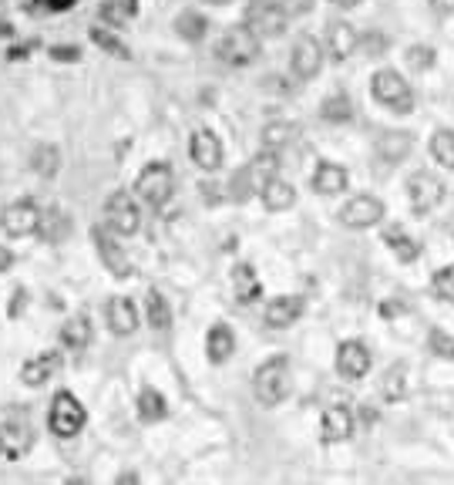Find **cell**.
<instances>
[{
    "label": "cell",
    "instance_id": "obj_29",
    "mask_svg": "<svg viewBox=\"0 0 454 485\" xmlns=\"http://www.w3.org/2000/svg\"><path fill=\"white\" fill-rule=\"evenodd\" d=\"M166 415H168V405H166V397H162V391L142 387V391H138V418H142L145 425H156V421H162Z\"/></svg>",
    "mask_w": 454,
    "mask_h": 485
},
{
    "label": "cell",
    "instance_id": "obj_2",
    "mask_svg": "<svg viewBox=\"0 0 454 485\" xmlns=\"http://www.w3.org/2000/svg\"><path fill=\"white\" fill-rule=\"evenodd\" d=\"M277 172H279V155L263 149L253 162H246V166L233 176V192H229V199L246 202V199H253V196H263V189L277 179Z\"/></svg>",
    "mask_w": 454,
    "mask_h": 485
},
{
    "label": "cell",
    "instance_id": "obj_44",
    "mask_svg": "<svg viewBox=\"0 0 454 485\" xmlns=\"http://www.w3.org/2000/svg\"><path fill=\"white\" fill-rule=\"evenodd\" d=\"M279 7L287 11V17H299V14H307L313 7V0H279Z\"/></svg>",
    "mask_w": 454,
    "mask_h": 485
},
{
    "label": "cell",
    "instance_id": "obj_37",
    "mask_svg": "<svg viewBox=\"0 0 454 485\" xmlns=\"http://www.w3.org/2000/svg\"><path fill=\"white\" fill-rule=\"evenodd\" d=\"M320 115H323V121L344 125V121L354 119V105H350V98H347V95H330V98L323 101Z\"/></svg>",
    "mask_w": 454,
    "mask_h": 485
},
{
    "label": "cell",
    "instance_id": "obj_28",
    "mask_svg": "<svg viewBox=\"0 0 454 485\" xmlns=\"http://www.w3.org/2000/svg\"><path fill=\"white\" fill-rule=\"evenodd\" d=\"M263 206H267L269 212H283V210H289V206H293V202H297V189L289 186L287 179H273V182H269L267 189H263Z\"/></svg>",
    "mask_w": 454,
    "mask_h": 485
},
{
    "label": "cell",
    "instance_id": "obj_50",
    "mask_svg": "<svg viewBox=\"0 0 454 485\" xmlns=\"http://www.w3.org/2000/svg\"><path fill=\"white\" fill-rule=\"evenodd\" d=\"M333 7H340V11H350V7H357L360 0H330Z\"/></svg>",
    "mask_w": 454,
    "mask_h": 485
},
{
    "label": "cell",
    "instance_id": "obj_6",
    "mask_svg": "<svg viewBox=\"0 0 454 485\" xmlns=\"http://www.w3.org/2000/svg\"><path fill=\"white\" fill-rule=\"evenodd\" d=\"M172 189H176V176H172V169L166 162H152V166H145L135 179V196L148 202V206H156L162 210L168 199H172Z\"/></svg>",
    "mask_w": 454,
    "mask_h": 485
},
{
    "label": "cell",
    "instance_id": "obj_5",
    "mask_svg": "<svg viewBox=\"0 0 454 485\" xmlns=\"http://www.w3.org/2000/svg\"><path fill=\"white\" fill-rule=\"evenodd\" d=\"M105 222L111 232L118 236H135L142 230V210H138V196L128 189H115L105 202Z\"/></svg>",
    "mask_w": 454,
    "mask_h": 485
},
{
    "label": "cell",
    "instance_id": "obj_22",
    "mask_svg": "<svg viewBox=\"0 0 454 485\" xmlns=\"http://www.w3.org/2000/svg\"><path fill=\"white\" fill-rule=\"evenodd\" d=\"M310 186L317 196H340V192L350 186V176H347V169L337 166V162H320L310 179Z\"/></svg>",
    "mask_w": 454,
    "mask_h": 485
},
{
    "label": "cell",
    "instance_id": "obj_3",
    "mask_svg": "<svg viewBox=\"0 0 454 485\" xmlns=\"http://www.w3.org/2000/svg\"><path fill=\"white\" fill-rule=\"evenodd\" d=\"M370 95H374L384 108L398 111V115H408L414 111V88H410L404 75L394 71V67H380L374 77H370Z\"/></svg>",
    "mask_w": 454,
    "mask_h": 485
},
{
    "label": "cell",
    "instance_id": "obj_35",
    "mask_svg": "<svg viewBox=\"0 0 454 485\" xmlns=\"http://www.w3.org/2000/svg\"><path fill=\"white\" fill-rule=\"evenodd\" d=\"M233 284H236V300H239V304H253V300L259 297V280H256L253 266L249 263L236 266Z\"/></svg>",
    "mask_w": 454,
    "mask_h": 485
},
{
    "label": "cell",
    "instance_id": "obj_27",
    "mask_svg": "<svg viewBox=\"0 0 454 485\" xmlns=\"http://www.w3.org/2000/svg\"><path fill=\"white\" fill-rule=\"evenodd\" d=\"M297 135H299V129L293 121H269L267 129H263V149L279 155L287 145L297 142Z\"/></svg>",
    "mask_w": 454,
    "mask_h": 485
},
{
    "label": "cell",
    "instance_id": "obj_18",
    "mask_svg": "<svg viewBox=\"0 0 454 485\" xmlns=\"http://www.w3.org/2000/svg\"><path fill=\"white\" fill-rule=\"evenodd\" d=\"M327 51L333 61H347L360 51V34L350 21H330L327 24Z\"/></svg>",
    "mask_w": 454,
    "mask_h": 485
},
{
    "label": "cell",
    "instance_id": "obj_46",
    "mask_svg": "<svg viewBox=\"0 0 454 485\" xmlns=\"http://www.w3.org/2000/svg\"><path fill=\"white\" fill-rule=\"evenodd\" d=\"M202 199H206V202H219V199H222V192H219V189L222 186H216V182H202Z\"/></svg>",
    "mask_w": 454,
    "mask_h": 485
},
{
    "label": "cell",
    "instance_id": "obj_4",
    "mask_svg": "<svg viewBox=\"0 0 454 485\" xmlns=\"http://www.w3.org/2000/svg\"><path fill=\"white\" fill-rule=\"evenodd\" d=\"M88 421V411L71 391H57L51 397V411H47V428L55 431L57 439H78L81 428Z\"/></svg>",
    "mask_w": 454,
    "mask_h": 485
},
{
    "label": "cell",
    "instance_id": "obj_31",
    "mask_svg": "<svg viewBox=\"0 0 454 485\" xmlns=\"http://www.w3.org/2000/svg\"><path fill=\"white\" fill-rule=\"evenodd\" d=\"M176 31H178L182 41H188V45H199L202 37H206V31H209V21L196 11H182L176 17Z\"/></svg>",
    "mask_w": 454,
    "mask_h": 485
},
{
    "label": "cell",
    "instance_id": "obj_39",
    "mask_svg": "<svg viewBox=\"0 0 454 485\" xmlns=\"http://www.w3.org/2000/svg\"><path fill=\"white\" fill-rule=\"evenodd\" d=\"M91 41L101 47V51H108V55L122 57V61H128L132 57V51H128V45L125 41H118L111 31H101V27H91Z\"/></svg>",
    "mask_w": 454,
    "mask_h": 485
},
{
    "label": "cell",
    "instance_id": "obj_47",
    "mask_svg": "<svg viewBox=\"0 0 454 485\" xmlns=\"http://www.w3.org/2000/svg\"><path fill=\"white\" fill-rule=\"evenodd\" d=\"M14 266V253L7 250V246H0V273H7Z\"/></svg>",
    "mask_w": 454,
    "mask_h": 485
},
{
    "label": "cell",
    "instance_id": "obj_45",
    "mask_svg": "<svg viewBox=\"0 0 454 485\" xmlns=\"http://www.w3.org/2000/svg\"><path fill=\"white\" fill-rule=\"evenodd\" d=\"M431 4L434 14H441V17H451L454 14V0H428Z\"/></svg>",
    "mask_w": 454,
    "mask_h": 485
},
{
    "label": "cell",
    "instance_id": "obj_25",
    "mask_svg": "<svg viewBox=\"0 0 454 485\" xmlns=\"http://www.w3.org/2000/svg\"><path fill=\"white\" fill-rule=\"evenodd\" d=\"M91 337H95V331H91V320L85 314L67 317L65 327H61V344H65L67 351H85L91 344Z\"/></svg>",
    "mask_w": 454,
    "mask_h": 485
},
{
    "label": "cell",
    "instance_id": "obj_12",
    "mask_svg": "<svg viewBox=\"0 0 454 485\" xmlns=\"http://www.w3.org/2000/svg\"><path fill=\"white\" fill-rule=\"evenodd\" d=\"M0 226L7 236H31L41 226V210L34 199H14L7 210L0 212Z\"/></svg>",
    "mask_w": 454,
    "mask_h": 485
},
{
    "label": "cell",
    "instance_id": "obj_16",
    "mask_svg": "<svg viewBox=\"0 0 454 485\" xmlns=\"http://www.w3.org/2000/svg\"><path fill=\"white\" fill-rule=\"evenodd\" d=\"M188 152H192V162H196L202 172H216V169H222V159H226V149H222L219 135L209 132V129H199V132L192 135Z\"/></svg>",
    "mask_w": 454,
    "mask_h": 485
},
{
    "label": "cell",
    "instance_id": "obj_41",
    "mask_svg": "<svg viewBox=\"0 0 454 485\" xmlns=\"http://www.w3.org/2000/svg\"><path fill=\"white\" fill-rule=\"evenodd\" d=\"M428 351H431L434 357H441V361H454V337L448 331H438V327H434V331L428 334Z\"/></svg>",
    "mask_w": 454,
    "mask_h": 485
},
{
    "label": "cell",
    "instance_id": "obj_8",
    "mask_svg": "<svg viewBox=\"0 0 454 485\" xmlns=\"http://www.w3.org/2000/svg\"><path fill=\"white\" fill-rule=\"evenodd\" d=\"M34 449V428L24 415H7L0 421V455L7 462H17Z\"/></svg>",
    "mask_w": 454,
    "mask_h": 485
},
{
    "label": "cell",
    "instance_id": "obj_30",
    "mask_svg": "<svg viewBox=\"0 0 454 485\" xmlns=\"http://www.w3.org/2000/svg\"><path fill=\"white\" fill-rule=\"evenodd\" d=\"M404 395H408V367L404 364H390L388 371H384V377H380V397L388 405H394Z\"/></svg>",
    "mask_w": 454,
    "mask_h": 485
},
{
    "label": "cell",
    "instance_id": "obj_40",
    "mask_svg": "<svg viewBox=\"0 0 454 485\" xmlns=\"http://www.w3.org/2000/svg\"><path fill=\"white\" fill-rule=\"evenodd\" d=\"M431 290L438 300H448V304H454V263L441 266L438 273L431 276Z\"/></svg>",
    "mask_w": 454,
    "mask_h": 485
},
{
    "label": "cell",
    "instance_id": "obj_49",
    "mask_svg": "<svg viewBox=\"0 0 454 485\" xmlns=\"http://www.w3.org/2000/svg\"><path fill=\"white\" fill-rule=\"evenodd\" d=\"M115 485H142V479H138V475H135V472H122V475H118V482H115Z\"/></svg>",
    "mask_w": 454,
    "mask_h": 485
},
{
    "label": "cell",
    "instance_id": "obj_38",
    "mask_svg": "<svg viewBox=\"0 0 454 485\" xmlns=\"http://www.w3.org/2000/svg\"><path fill=\"white\" fill-rule=\"evenodd\" d=\"M57 169H61V152H57L55 145H41L37 152H34V172L37 176H57Z\"/></svg>",
    "mask_w": 454,
    "mask_h": 485
},
{
    "label": "cell",
    "instance_id": "obj_32",
    "mask_svg": "<svg viewBox=\"0 0 454 485\" xmlns=\"http://www.w3.org/2000/svg\"><path fill=\"white\" fill-rule=\"evenodd\" d=\"M410 145L414 142H410L408 132H384L380 142H377V152H380V159H388V162H400L410 152Z\"/></svg>",
    "mask_w": 454,
    "mask_h": 485
},
{
    "label": "cell",
    "instance_id": "obj_19",
    "mask_svg": "<svg viewBox=\"0 0 454 485\" xmlns=\"http://www.w3.org/2000/svg\"><path fill=\"white\" fill-rule=\"evenodd\" d=\"M105 320H108V331L115 337H128L138 331V310L128 297H111L105 304Z\"/></svg>",
    "mask_w": 454,
    "mask_h": 485
},
{
    "label": "cell",
    "instance_id": "obj_7",
    "mask_svg": "<svg viewBox=\"0 0 454 485\" xmlns=\"http://www.w3.org/2000/svg\"><path fill=\"white\" fill-rule=\"evenodd\" d=\"M219 57L226 61V65H233V67L253 65L256 57H259V37H256V34L246 27V24H236V27H229V31L222 34Z\"/></svg>",
    "mask_w": 454,
    "mask_h": 485
},
{
    "label": "cell",
    "instance_id": "obj_34",
    "mask_svg": "<svg viewBox=\"0 0 454 485\" xmlns=\"http://www.w3.org/2000/svg\"><path fill=\"white\" fill-rule=\"evenodd\" d=\"M145 310H148V324L156 327V331H168L172 327V307H168V300L152 290L148 297H145Z\"/></svg>",
    "mask_w": 454,
    "mask_h": 485
},
{
    "label": "cell",
    "instance_id": "obj_33",
    "mask_svg": "<svg viewBox=\"0 0 454 485\" xmlns=\"http://www.w3.org/2000/svg\"><path fill=\"white\" fill-rule=\"evenodd\" d=\"M98 17L108 27H125L135 17V0H105L98 7Z\"/></svg>",
    "mask_w": 454,
    "mask_h": 485
},
{
    "label": "cell",
    "instance_id": "obj_26",
    "mask_svg": "<svg viewBox=\"0 0 454 485\" xmlns=\"http://www.w3.org/2000/svg\"><path fill=\"white\" fill-rule=\"evenodd\" d=\"M67 232H71V220H67L65 210H57V206H51V210L41 212V226H37V236L45 242H65Z\"/></svg>",
    "mask_w": 454,
    "mask_h": 485
},
{
    "label": "cell",
    "instance_id": "obj_43",
    "mask_svg": "<svg viewBox=\"0 0 454 485\" xmlns=\"http://www.w3.org/2000/svg\"><path fill=\"white\" fill-rule=\"evenodd\" d=\"M360 47H364L370 57H380L384 55V47H388V37H384V34H367V37H360Z\"/></svg>",
    "mask_w": 454,
    "mask_h": 485
},
{
    "label": "cell",
    "instance_id": "obj_20",
    "mask_svg": "<svg viewBox=\"0 0 454 485\" xmlns=\"http://www.w3.org/2000/svg\"><path fill=\"white\" fill-rule=\"evenodd\" d=\"M61 354L57 351H45V354H37V357H31V361H24L21 367V381L27 387H41L47 385L51 377L61 375Z\"/></svg>",
    "mask_w": 454,
    "mask_h": 485
},
{
    "label": "cell",
    "instance_id": "obj_17",
    "mask_svg": "<svg viewBox=\"0 0 454 485\" xmlns=\"http://www.w3.org/2000/svg\"><path fill=\"white\" fill-rule=\"evenodd\" d=\"M357 431V421H354V411L347 408V405H330V408L323 411L320 418V439L327 445H337V441H347L350 435Z\"/></svg>",
    "mask_w": 454,
    "mask_h": 485
},
{
    "label": "cell",
    "instance_id": "obj_51",
    "mask_svg": "<svg viewBox=\"0 0 454 485\" xmlns=\"http://www.w3.org/2000/svg\"><path fill=\"white\" fill-rule=\"evenodd\" d=\"M206 4H216V7H226V4H233V0H206Z\"/></svg>",
    "mask_w": 454,
    "mask_h": 485
},
{
    "label": "cell",
    "instance_id": "obj_48",
    "mask_svg": "<svg viewBox=\"0 0 454 485\" xmlns=\"http://www.w3.org/2000/svg\"><path fill=\"white\" fill-rule=\"evenodd\" d=\"M75 0H45V7L47 11H65V7H71Z\"/></svg>",
    "mask_w": 454,
    "mask_h": 485
},
{
    "label": "cell",
    "instance_id": "obj_1",
    "mask_svg": "<svg viewBox=\"0 0 454 485\" xmlns=\"http://www.w3.org/2000/svg\"><path fill=\"white\" fill-rule=\"evenodd\" d=\"M289 387H293V375H289V357H269L256 367L253 375V395L256 401L263 405V408H277L283 405L289 395Z\"/></svg>",
    "mask_w": 454,
    "mask_h": 485
},
{
    "label": "cell",
    "instance_id": "obj_23",
    "mask_svg": "<svg viewBox=\"0 0 454 485\" xmlns=\"http://www.w3.org/2000/svg\"><path fill=\"white\" fill-rule=\"evenodd\" d=\"M233 351H236V334L226 324H216L209 331V337H206V357L212 364H226L233 357Z\"/></svg>",
    "mask_w": 454,
    "mask_h": 485
},
{
    "label": "cell",
    "instance_id": "obj_21",
    "mask_svg": "<svg viewBox=\"0 0 454 485\" xmlns=\"http://www.w3.org/2000/svg\"><path fill=\"white\" fill-rule=\"evenodd\" d=\"M91 236H95V246H98V256H101V263H105V270H111L118 280L132 276V263H128V256H125L122 246L111 240V232H105L101 226H95Z\"/></svg>",
    "mask_w": 454,
    "mask_h": 485
},
{
    "label": "cell",
    "instance_id": "obj_15",
    "mask_svg": "<svg viewBox=\"0 0 454 485\" xmlns=\"http://www.w3.org/2000/svg\"><path fill=\"white\" fill-rule=\"evenodd\" d=\"M303 310H307V300L303 297H297V294H279V297H273L267 304L263 320H267V327H273V331H287V327H293L303 317Z\"/></svg>",
    "mask_w": 454,
    "mask_h": 485
},
{
    "label": "cell",
    "instance_id": "obj_42",
    "mask_svg": "<svg viewBox=\"0 0 454 485\" xmlns=\"http://www.w3.org/2000/svg\"><path fill=\"white\" fill-rule=\"evenodd\" d=\"M404 61H408L410 71H428V67H434V47L428 45H410L408 55H404Z\"/></svg>",
    "mask_w": 454,
    "mask_h": 485
},
{
    "label": "cell",
    "instance_id": "obj_36",
    "mask_svg": "<svg viewBox=\"0 0 454 485\" xmlns=\"http://www.w3.org/2000/svg\"><path fill=\"white\" fill-rule=\"evenodd\" d=\"M431 155L434 162H441L444 169H451L454 172V132L451 129H438L431 135Z\"/></svg>",
    "mask_w": 454,
    "mask_h": 485
},
{
    "label": "cell",
    "instance_id": "obj_14",
    "mask_svg": "<svg viewBox=\"0 0 454 485\" xmlns=\"http://www.w3.org/2000/svg\"><path fill=\"white\" fill-rule=\"evenodd\" d=\"M370 364H374V357H370V347L364 341H344L337 347V375L347 377V381L367 377Z\"/></svg>",
    "mask_w": 454,
    "mask_h": 485
},
{
    "label": "cell",
    "instance_id": "obj_9",
    "mask_svg": "<svg viewBox=\"0 0 454 485\" xmlns=\"http://www.w3.org/2000/svg\"><path fill=\"white\" fill-rule=\"evenodd\" d=\"M408 199H410V210L418 216H428L444 202V182L431 172H414L408 179Z\"/></svg>",
    "mask_w": 454,
    "mask_h": 485
},
{
    "label": "cell",
    "instance_id": "obj_24",
    "mask_svg": "<svg viewBox=\"0 0 454 485\" xmlns=\"http://www.w3.org/2000/svg\"><path fill=\"white\" fill-rule=\"evenodd\" d=\"M384 242H388V250L398 256L400 263H414V260L421 256V242L410 240L404 226H388V230H384Z\"/></svg>",
    "mask_w": 454,
    "mask_h": 485
},
{
    "label": "cell",
    "instance_id": "obj_13",
    "mask_svg": "<svg viewBox=\"0 0 454 485\" xmlns=\"http://www.w3.org/2000/svg\"><path fill=\"white\" fill-rule=\"evenodd\" d=\"M384 202L377 196H354L350 202H347L344 210H340V222H344L347 230H370V226H377V222L384 220Z\"/></svg>",
    "mask_w": 454,
    "mask_h": 485
},
{
    "label": "cell",
    "instance_id": "obj_52",
    "mask_svg": "<svg viewBox=\"0 0 454 485\" xmlns=\"http://www.w3.org/2000/svg\"><path fill=\"white\" fill-rule=\"evenodd\" d=\"M65 485H88V482H85V479H67Z\"/></svg>",
    "mask_w": 454,
    "mask_h": 485
},
{
    "label": "cell",
    "instance_id": "obj_10",
    "mask_svg": "<svg viewBox=\"0 0 454 485\" xmlns=\"http://www.w3.org/2000/svg\"><path fill=\"white\" fill-rule=\"evenodd\" d=\"M320 67H323L320 41L310 37V34L297 37V45L289 51V71H293V77H297V81H313V77L320 75Z\"/></svg>",
    "mask_w": 454,
    "mask_h": 485
},
{
    "label": "cell",
    "instance_id": "obj_11",
    "mask_svg": "<svg viewBox=\"0 0 454 485\" xmlns=\"http://www.w3.org/2000/svg\"><path fill=\"white\" fill-rule=\"evenodd\" d=\"M287 11L279 4H267V0H256L253 7L246 11V27L263 41V37H279L287 31Z\"/></svg>",
    "mask_w": 454,
    "mask_h": 485
}]
</instances>
